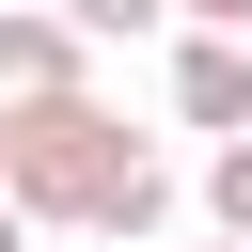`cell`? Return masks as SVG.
<instances>
[{
    "label": "cell",
    "mask_w": 252,
    "mask_h": 252,
    "mask_svg": "<svg viewBox=\"0 0 252 252\" xmlns=\"http://www.w3.org/2000/svg\"><path fill=\"white\" fill-rule=\"evenodd\" d=\"M173 126L252 142V47H236V32H189V47H173Z\"/></svg>",
    "instance_id": "2"
},
{
    "label": "cell",
    "mask_w": 252,
    "mask_h": 252,
    "mask_svg": "<svg viewBox=\"0 0 252 252\" xmlns=\"http://www.w3.org/2000/svg\"><path fill=\"white\" fill-rule=\"evenodd\" d=\"M220 252H236V236H220Z\"/></svg>",
    "instance_id": "9"
},
{
    "label": "cell",
    "mask_w": 252,
    "mask_h": 252,
    "mask_svg": "<svg viewBox=\"0 0 252 252\" xmlns=\"http://www.w3.org/2000/svg\"><path fill=\"white\" fill-rule=\"evenodd\" d=\"M205 220L252 252V142H220V158H205Z\"/></svg>",
    "instance_id": "4"
},
{
    "label": "cell",
    "mask_w": 252,
    "mask_h": 252,
    "mask_svg": "<svg viewBox=\"0 0 252 252\" xmlns=\"http://www.w3.org/2000/svg\"><path fill=\"white\" fill-rule=\"evenodd\" d=\"M173 16H189V32H236V47H252V0H173Z\"/></svg>",
    "instance_id": "6"
},
{
    "label": "cell",
    "mask_w": 252,
    "mask_h": 252,
    "mask_svg": "<svg viewBox=\"0 0 252 252\" xmlns=\"http://www.w3.org/2000/svg\"><path fill=\"white\" fill-rule=\"evenodd\" d=\"M0 189H16V220L47 236H158L173 220V158L126 126V110H94V94H63V110H16V158H0Z\"/></svg>",
    "instance_id": "1"
},
{
    "label": "cell",
    "mask_w": 252,
    "mask_h": 252,
    "mask_svg": "<svg viewBox=\"0 0 252 252\" xmlns=\"http://www.w3.org/2000/svg\"><path fill=\"white\" fill-rule=\"evenodd\" d=\"M47 16H63V32H79V47H110V32H158V16H173V0H47Z\"/></svg>",
    "instance_id": "5"
},
{
    "label": "cell",
    "mask_w": 252,
    "mask_h": 252,
    "mask_svg": "<svg viewBox=\"0 0 252 252\" xmlns=\"http://www.w3.org/2000/svg\"><path fill=\"white\" fill-rule=\"evenodd\" d=\"M0 252H32V220H16V189H0Z\"/></svg>",
    "instance_id": "7"
},
{
    "label": "cell",
    "mask_w": 252,
    "mask_h": 252,
    "mask_svg": "<svg viewBox=\"0 0 252 252\" xmlns=\"http://www.w3.org/2000/svg\"><path fill=\"white\" fill-rule=\"evenodd\" d=\"M63 94H94L79 79V32L63 16H0V110H63Z\"/></svg>",
    "instance_id": "3"
},
{
    "label": "cell",
    "mask_w": 252,
    "mask_h": 252,
    "mask_svg": "<svg viewBox=\"0 0 252 252\" xmlns=\"http://www.w3.org/2000/svg\"><path fill=\"white\" fill-rule=\"evenodd\" d=\"M0 158H16V110H0Z\"/></svg>",
    "instance_id": "8"
}]
</instances>
